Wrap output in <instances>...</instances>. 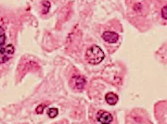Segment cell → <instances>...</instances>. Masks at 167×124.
<instances>
[{
	"instance_id": "5",
	"label": "cell",
	"mask_w": 167,
	"mask_h": 124,
	"mask_svg": "<svg viewBox=\"0 0 167 124\" xmlns=\"http://www.w3.org/2000/svg\"><path fill=\"white\" fill-rule=\"evenodd\" d=\"M113 118L110 112L100 110L98 112V121L100 122L101 123H111Z\"/></svg>"
},
{
	"instance_id": "8",
	"label": "cell",
	"mask_w": 167,
	"mask_h": 124,
	"mask_svg": "<svg viewBox=\"0 0 167 124\" xmlns=\"http://www.w3.org/2000/svg\"><path fill=\"white\" fill-rule=\"evenodd\" d=\"M42 6H43V13L44 14H47L50 8V3L48 1H43L42 2Z\"/></svg>"
},
{
	"instance_id": "13",
	"label": "cell",
	"mask_w": 167,
	"mask_h": 124,
	"mask_svg": "<svg viewBox=\"0 0 167 124\" xmlns=\"http://www.w3.org/2000/svg\"><path fill=\"white\" fill-rule=\"evenodd\" d=\"M102 124H110V123H102Z\"/></svg>"
},
{
	"instance_id": "7",
	"label": "cell",
	"mask_w": 167,
	"mask_h": 124,
	"mask_svg": "<svg viewBox=\"0 0 167 124\" xmlns=\"http://www.w3.org/2000/svg\"><path fill=\"white\" fill-rule=\"evenodd\" d=\"M58 108L51 107V108H49V109L48 110V117L51 118V119L56 118V117L58 116Z\"/></svg>"
},
{
	"instance_id": "12",
	"label": "cell",
	"mask_w": 167,
	"mask_h": 124,
	"mask_svg": "<svg viewBox=\"0 0 167 124\" xmlns=\"http://www.w3.org/2000/svg\"><path fill=\"white\" fill-rule=\"evenodd\" d=\"M139 7L141 8V7H142V6H141L140 4H139V3H138V4H136V5L134 6V8H135L137 11H139V10H140V9H139Z\"/></svg>"
},
{
	"instance_id": "4",
	"label": "cell",
	"mask_w": 167,
	"mask_h": 124,
	"mask_svg": "<svg viewBox=\"0 0 167 124\" xmlns=\"http://www.w3.org/2000/svg\"><path fill=\"white\" fill-rule=\"evenodd\" d=\"M102 39L105 42L109 43V44H114V43L118 42V40H119V34L116 33V32H109L108 31V32H103Z\"/></svg>"
},
{
	"instance_id": "11",
	"label": "cell",
	"mask_w": 167,
	"mask_h": 124,
	"mask_svg": "<svg viewBox=\"0 0 167 124\" xmlns=\"http://www.w3.org/2000/svg\"><path fill=\"white\" fill-rule=\"evenodd\" d=\"M162 17H163V19L167 20V6H164L162 8Z\"/></svg>"
},
{
	"instance_id": "1",
	"label": "cell",
	"mask_w": 167,
	"mask_h": 124,
	"mask_svg": "<svg viewBox=\"0 0 167 124\" xmlns=\"http://www.w3.org/2000/svg\"><path fill=\"white\" fill-rule=\"evenodd\" d=\"M105 57L104 52L98 46H92L90 48L86 50L85 53V59L88 63L92 65L99 64Z\"/></svg>"
},
{
	"instance_id": "3",
	"label": "cell",
	"mask_w": 167,
	"mask_h": 124,
	"mask_svg": "<svg viewBox=\"0 0 167 124\" xmlns=\"http://www.w3.org/2000/svg\"><path fill=\"white\" fill-rule=\"evenodd\" d=\"M71 83L73 84V87L77 90V91H82L84 86H85V79L84 78L83 76H80V75H77V76H73L72 78V81H71Z\"/></svg>"
},
{
	"instance_id": "2",
	"label": "cell",
	"mask_w": 167,
	"mask_h": 124,
	"mask_svg": "<svg viewBox=\"0 0 167 124\" xmlns=\"http://www.w3.org/2000/svg\"><path fill=\"white\" fill-rule=\"evenodd\" d=\"M15 48L12 45H8L5 47L0 48V63L7 62L14 54Z\"/></svg>"
},
{
	"instance_id": "9",
	"label": "cell",
	"mask_w": 167,
	"mask_h": 124,
	"mask_svg": "<svg viewBox=\"0 0 167 124\" xmlns=\"http://www.w3.org/2000/svg\"><path fill=\"white\" fill-rule=\"evenodd\" d=\"M5 40H6L5 32H4L3 28L0 27V48L3 47V46H4V44H5Z\"/></svg>"
},
{
	"instance_id": "6",
	"label": "cell",
	"mask_w": 167,
	"mask_h": 124,
	"mask_svg": "<svg viewBox=\"0 0 167 124\" xmlns=\"http://www.w3.org/2000/svg\"><path fill=\"white\" fill-rule=\"evenodd\" d=\"M105 100L106 102L111 105V106H114L115 104H117L118 100H119V97L117 95H115L114 93H108L106 96H105Z\"/></svg>"
},
{
	"instance_id": "10",
	"label": "cell",
	"mask_w": 167,
	"mask_h": 124,
	"mask_svg": "<svg viewBox=\"0 0 167 124\" xmlns=\"http://www.w3.org/2000/svg\"><path fill=\"white\" fill-rule=\"evenodd\" d=\"M45 107H46V105H40V106H38L37 107H36V109H35V112L37 113V114H42L43 113V111H44V109H45Z\"/></svg>"
}]
</instances>
